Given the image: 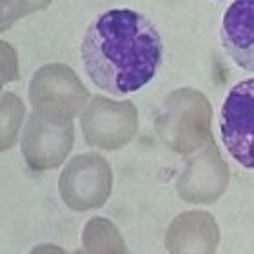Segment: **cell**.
<instances>
[{
    "label": "cell",
    "mask_w": 254,
    "mask_h": 254,
    "mask_svg": "<svg viewBox=\"0 0 254 254\" xmlns=\"http://www.w3.org/2000/svg\"><path fill=\"white\" fill-rule=\"evenodd\" d=\"M222 46L229 59L254 73V0H234L222 18Z\"/></svg>",
    "instance_id": "3"
},
{
    "label": "cell",
    "mask_w": 254,
    "mask_h": 254,
    "mask_svg": "<svg viewBox=\"0 0 254 254\" xmlns=\"http://www.w3.org/2000/svg\"><path fill=\"white\" fill-rule=\"evenodd\" d=\"M220 138L240 165L254 169V78L234 84L220 109Z\"/></svg>",
    "instance_id": "2"
},
{
    "label": "cell",
    "mask_w": 254,
    "mask_h": 254,
    "mask_svg": "<svg viewBox=\"0 0 254 254\" xmlns=\"http://www.w3.org/2000/svg\"><path fill=\"white\" fill-rule=\"evenodd\" d=\"M85 74L113 96L136 93L154 78L164 59V42L147 16L131 7L96 15L80 44Z\"/></svg>",
    "instance_id": "1"
}]
</instances>
